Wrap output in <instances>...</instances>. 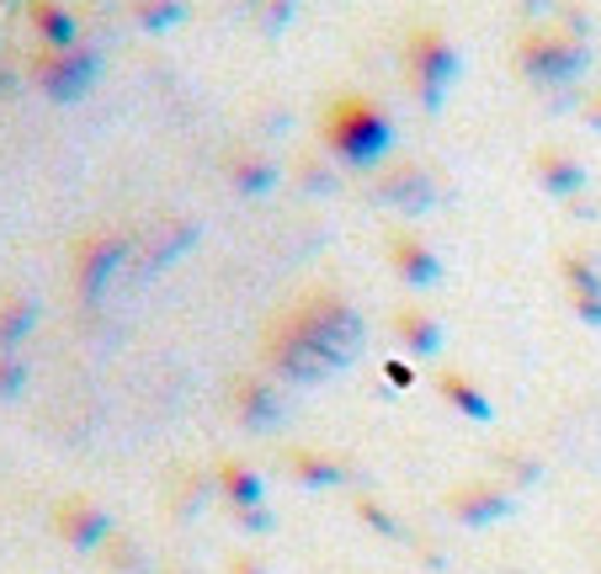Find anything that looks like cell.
Here are the masks:
<instances>
[{
	"mask_svg": "<svg viewBox=\"0 0 601 574\" xmlns=\"http://www.w3.org/2000/svg\"><path fill=\"white\" fill-rule=\"evenodd\" d=\"M320 144L335 165H352V171H373L384 154L394 150V118L389 107H378L373 96H335L325 107V122H320Z\"/></svg>",
	"mask_w": 601,
	"mask_h": 574,
	"instance_id": "cell-1",
	"label": "cell"
},
{
	"mask_svg": "<svg viewBox=\"0 0 601 574\" xmlns=\"http://www.w3.org/2000/svg\"><path fill=\"white\" fill-rule=\"evenodd\" d=\"M282 325L288 331H299L314 351H325L341 372L362 357V346H367V320H362V308L346 293H303L288 314H282Z\"/></svg>",
	"mask_w": 601,
	"mask_h": 574,
	"instance_id": "cell-2",
	"label": "cell"
},
{
	"mask_svg": "<svg viewBox=\"0 0 601 574\" xmlns=\"http://www.w3.org/2000/svg\"><path fill=\"white\" fill-rule=\"evenodd\" d=\"M516 64L538 91H565L575 80H586V69L597 64V48L559 28H538L516 43Z\"/></svg>",
	"mask_w": 601,
	"mask_h": 574,
	"instance_id": "cell-3",
	"label": "cell"
},
{
	"mask_svg": "<svg viewBox=\"0 0 601 574\" xmlns=\"http://www.w3.org/2000/svg\"><path fill=\"white\" fill-rule=\"evenodd\" d=\"M405 75H410V91L426 112H442L452 80L463 75V54L452 48V37L442 28H416L410 48H405Z\"/></svg>",
	"mask_w": 601,
	"mask_h": 574,
	"instance_id": "cell-4",
	"label": "cell"
},
{
	"mask_svg": "<svg viewBox=\"0 0 601 574\" xmlns=\"http://www.w3.org/2000/svg\"><path fill=\"white\" fill-rule=\"evenodd\" d=\"M261 357H267V372L282 389H320V383H331L335 372H341L325 351H314V346H309L299 331H288L282 320H271Z\"/></svg>",
	"mask_w": 601,
	"mask_h": 574,
	"instance_id": "cell-5",
	"label": "cell"
},
{
	"mask_svg": "<svg viewBox=\"0 0 601 574\" xmlns=\"http://www.w3.org/2000/svg\"><path fill=\"white\" fill-rule=\"evenodd\" d=\"M128 256H133V240L118 235V229H96V235H86L81 250H75V299L86 303V308H96V303L112 293V282L122 277Z\"/></svg>",
	"mask_w": 601,
	"mask_h": 574,
	"instance_id": "cell-6",
	"label": "cell"
},
{
	"mask_svg": "<svg viewBox=\"0 0 601 574\" xmlns=\"http://www.w3.org/2000/svg\"><path fill=\"white\" fill-rule=\"evenodd\" d=\"M96 75H101V48H86V43L64 48V54H49V48L32 54V80L54 101H81L96 86Z\"/></svg>",
	"mask_w": 601,
	"mask_h": 574,
	"instance_id": "cell-7",
	"label": "cell"
},
{
	"mask_svg": "<svg viewBox=\"0 0 601 574\" xmlns=\"http://www.w3.org/2000/svg\"><path fill=\"white\" fill-rule=\"evenodd\" d=\"M229 404H235L245 431H261V436H277L293 421V404H288V393H282L277 378H250V372L235 378L229 383Z\"/></svg>",
	"mask_w": 601,
	"mask_h": 574,
	"instance_id": "cell-8",
	"label": "cell"
},
{
	"mask_svg": "<svg viewBox=\"0 0 601 574\" xmlns=\"http://www.w3.org/2000/svg\"><path fill=\"white\" fill-rule=\"evenodd\" d=\"M373 197H378L384 208L405 213V218H421V213L437 203V182H431L426 165L399 160V165H384V171L373 176Z\"/></svg>",
	"mask_w": 601,
	"mask_h": 574,
	"instance_id": "cell-9",
	"label": "cell"
},
{
	"mask_svg": "<svg viewBox=\"0 0 601 574\" xmlns=\"http://www.w3.org/2000/svg\"><path fill=\"white\" fill-rule=\"evenodd\" d=\"M54 527H60V538L75 553H101V548L118 538V521L107 506H96V500H64L60 511H54Z\"/></svg>",
	"mask_w": 601,
	"mask_h": 574,
	"instance_id": "cell-10",
	"label": "cell"
},
{
	"mask_svg": "<svg viewBox=\"0 0 601 574\" xmlns=\"http://www.w3.org/2000/svg\"><path fill=\"white\" fill-rule=\"evenodd\" d=\"M448 511L463 527H495V521H506L516 511V495L501 479H474V484H463V489H452Z\"/></svg>",
	"mask_w": 601,
	"mask_h": 574,
	"instance_id": "cell-11",
	"label": "cell"
},
{
	"mask_svg": "<svg viewBox=\"0 0 601 574\" xmlns=\"http://www.w3.org/2000/svg\"><path fill=\"white\" fill-rule=\"evenodd\" d=\"M389 261H394V272H399V282H405V288H416V293L442 288V277H448L442 256H437L421 235H389Z\"/></svg>",
	"mask_w": 601,
	"mask_h": 574,
	"instance_id": "cell-12",
	"label": "cell"
},
{
	"mask_svg": "<svg viewBox=\"0 0 601 574\" xmlns=\"http://www.w3.org/2000/svg\"><path fill=\"white\" fill-rule=\"evenodd\" d=\"M559 277H565V288H570L575 314L601 331V267L586 250H565V256H559Z\"/></svg>",
	"mask_w": 601,
	"mask_h": 574,
	"instance_id": "cell-13",
	"label": "cell"
},
{
	"mask_svg": "<svg viewBox=\"0 0 601 574\" xmlns=\"http://www.w3.org/2000/svg\"><path fill=\"white\" fill-rule=\"evenodd\" d=\"M538 186L548 197H559V203H580V192L591 186V171H586V160L570 150H538Z\"/></svg>",
	"mask_w": 601,
	"mask_h": 574,
	"instance_id": "cell-14",
	"label": "cell"
},
{
	"mask_svg": "<svg viewBox=\"0 0 601 574\" xmlns=\"http://www.w3.org/2000/svg\"><path fill=\"white\" fill-rule=\"evenodd\" d=\"M213 489L224 495V506L240 516V511H261L267 506V484L261 474L240 463V457H224V463H213Z\"/></svg>",
	"mask_w": 601,
	"mask_h": 574,
	"instance_id": "cell-15",
	"label": "cell"
},
{
	"mask_svg": "<svg viewBox=\"0 0 601 574\" xmlns=\"http://www.w3.org/2000/svg\"><path fill=\"white\" fill-rule=\"evenodd\" d=\"M192 245H203V224H197V218H171V224H160V229H154V240H150V250H144V277L165 272V267L181 261Z\"/></svg>",
	"mask_w": 601,
	"mask_h": 574,
	"instance_id": "cell-16",
	"label": "cell"
},
{
	"mask_svg": "<svg viewBox=\"0 0 601 574\" xmlns=\"http://www.w3.org/2000/svg\"><path fill=\"white\" fill-rule=\"evenodd\" d=\"M437 393L448 399L458 415H469L474 425H495V399H490V393H484L480 383L469 378V372H458V367H442V372H437Z\"/></svg>",
	"mask_w": 601,
	"mask_h": 574,
	"instance_id": "cell-17",
	"label": "cell"
},
{
	"mask_svg": "<svg viewBox=\"0 0 601 574\" xmlns=\"http://www.w3.org/2000/svg\"><path fill=\"white\" fill-rule=\"evenodd\" d=\"M288 468H293L299 484H309V489H341V484L357 479V468H352L346 457L320 453V447H293V453H288Z\"/></svg>",
	"mask_w": 601,
	"mask_h": 574,
	"instance_id": "cell-18",
	"label": "cell"
},
{
	"mask_svg": "<svg viewBox=\"0 0 601 574\" xmlns=\"http://www.w3.org/2000/svg\"><path fill=\"white\" fill-rule=\"evenodd\" d=\"M28 22L37 32V43L49 54H64V48H81V17L69 6H28Z\"/></svg>",
	"mask_w": 601,
	"mask_h": 574,
	"instance_id": "cell-19",
	"label": "cell"
},
{
	"mask_svg": "<svg viewBox=\"0 0 601 574\" xmlns=\"http://www.w3.org/2000/svg\"><path fill=\"white\" fill-rule=\"evenodd\" d=\"M229 182H235L240 197H267L271 186L282 182V171H277V160H267V154L240 150L235 160H229Z\"/></svg>",
	"mask_w": 601,
	"mask_h": 574,
	"instance_id": "cell-20",
	"label": "cell"
},
{
	"mask_svg": "<svg viewBox=\"0 0 601 574\" xmlns=\"http://www.w3.org/2000/svg\"><path fill=\"white\" fill-rule=\"evenodd\" d=\"M394 335H399V346L416 351V357H437V351H442V325H437L426 308H405V314L394 320Z\"/></svg>",
	"mask_w": 601,
	"mask_h": 574,
	"instance_id": "cell-21",
	"label": "cell"
},
{
	"mask_svg": "<svg viewBox=\"0 0 601 574\" xmlns=\"http://www.w3.org/2000/svg\"><path fill=\"white\" fill-rule=\"evenodd\" d=\"M37 325V303L28 293H0V351H17Z\"/></svg>",
	"mask_w": 601,
	"mask_h": 574,
	"instance_id": "cell-22",
	"label": "cell"
},
{
	"mask_svg": "<svg viewBox=\"0 0 601 574\" xmlns=\"http://www.w3.org/2000/svg\"><path fill=\"white\" fill-rule=\"evenodd\" d=\"M213 495V479L208 474H176V489L165 495L171 500V511L181 516V521H192V516L203 511V500Z\"/></svg>",
	"mask_w": 601,
	"mask_h": 574,
	"instance_id": "cell-23",
	"label": "cell"
},
{
	"mask_svg": "<svg viewBox=\"0 0 601 574\" xmlns=\"http://www.w3.org/2000/svg\"><path fill=\"white\" fill-rule=\"evenodd\" d=\"M101 553H107L101 564H107V570H112V574H150V559H144V543H139V538H128V532H118V538H112V543L101 548Z\"/></svg>",
	"mask_w": 601,
	"mask_h": 574,
	"instance_id": "cell-24",
	"label": "cell"
},
{
	"mask_svg": "<svg viewBox=\"0 0 601 574\" xmlns=\"http://www.w3.org/2000/svg\"><path fill=\"white\" fill-rule=\"evenodd\" d=\"M352 511H357V521L367 527V532H378V538H389V543H399V538H405V521H399V516H394L384 500L357 495V506H352Z\"/></svg>",
	"mask_w": 601,
	"mask_h": 574,
	"instance_id": "cell-25",
	"label": "cell"
},
{
	"mask_svg": "<svg viewBox=\"0 0 601 574\" xmlns=\"http://www.w3.org/2000/svg\"><path fill=\"white\" fill-rule=\"evenodd\" d=\"M133 22L144 32H171L176 22H186V6H176V0H144V6H133Z\"/></svg>",
	"mask_w": 601,
	"mask_h": 574,
	"instance_id": "cell-26",
	"label": "cell"
},
{
	"mask_svg": "<svg viewBox=\"0 0 601 574\" xmlns=\"http://www.w3.org/2000/svg\"><path fill=\"white\" fill-rule=\"evenodd\" d=\"M28 362H22V351H0V399H17V393L28 389Z\"/></svg>",
	"mask_w": 601,
	"mask_h": 574,
	"instance_id": "cell-27",
	"label": "cell"
},
{
	"mask_svg": "<svg viewBox=\"0 0 601 574\" xmlns=\"http://www.w3.org/2000/svg\"><path fill=\"white\" fill-rule=\"evenodd\" d=\"M299 182L309 186V192H331V186H335V165L325 160V154H303V160H299Z\"/></svg>",
	"mask_w": 601,
	"mask_h": 574,
	"instance_id": "cell-28",
	"label": "cell"
},
{
	"mask_svg": "<svg viewBox=\"0 0 601 574\" xmlns=\"http://www.w3.org/2000/svg\"><path fill=\"white\" fill-rule=\"evenodd\" d=\"M501 468H512L516 484H538V479H543V457H538V453H522V447L501 453Z\"/></svg>",
	"mask_w": 601,
	"mask_h": 574,
	"instance_id": "cell-29",
	"label": "cell"
},
{
	"mask_svg": "<svg viewBox=\"0 0 601 574\" xmlns=\"http://www.w3.org/2000/svg\"><path fill=\"white\" fill-rule=\"evenodd\" d=\"M554 28L559 32H570V37H580V43H591V17H586V11H559V17H554Z\"/></svg>",
	"mask_w": 601,
	"mask_h": 574,
	"instance_id": "cell-30",
	"label": "cell"
},
{
	"mask_svg": "<svg viewBox=\"0 0 601 574\" xmlns=\"http://www.w3.org/2000/svg\"><path fill=\"white\" fill-rule=\"evenodd\" d=\"M235 521H240L245 532H261V538H267V532H277V516H271L267 506H261V511H240Z\"/></svg>",
	"mask_w": 601,
	"mask_h": 574,
	"instance_id": "cell-31",
	"label": "cell"
},
{
	"mask_svg": "<svg viewBox=\"0 0 601 574\" xmlns=\"http://www.w3.org/2000/svg\"><path fill=\"white\" fill-rule=\"evenodd\" d=\"M229 574H271V570L256 564V559H245V553H235V559H229Z\"/></svg>",
	"mask_w": 601,
	"mask_h": 574,
	"instance_id": "cell-32",
	"label": "cell"
},
{
	"mask_svg": "<svg viewBox=\"0 0 601 574\" xmlns=\"http://www.w3.org/2000/svg\"><path fill=\"white\" fill-rule=\"evenodd\" d=\"M288 22H293V6H288V0H277V6L267 11V28H288Z\"/></svg>",
	"mask_w": 601,
	"mask_h": 574,
	"instance_id": "cell-33",
	"label": "cell"
},
{
	"mask_svg": "<svg viewBox=\"0 0 601 574\" xmlns=\"http://www.w3.org/2000/svg\"><path fill=\"white\" fill-rule=\"evenodd\" d=\"M580 118H586V122H591V128H597V133H601V96H591V101L580 107Z\"/></svg>",
	"mask_w": 601,
	"mask_h": 574,
	"instance_id": "cell-34",
	"label": "cell"
},
{
	"mask_svg": "<svg viewBox=\"0 0 601 574\" xmlns=\"http://www.w3.org/2000/svg\"><path fill=\"white\" fill-rule=\"evenodd\" d=\"M17 91V64H0V96Z\"/></svg>",
	"mask_w": 601,
	"mask_h": 574,
	"instance_id": "cell-35",
	"label": "cell"
},
{
	"mask_svg": "<svg viewBox=\"0 0 601 574\" xmlns=\"http://www.w3.org/2000/svg\"><path fill=\"white\" fill-rule=\"evenodd\" d=\"M384 372H389V378H394V383H399V389H405V383L416 378V372H410V367H405V362H389V367H384Z\"/></svg>",
	"mask_w": 601,
	"mask_h": 574,
	"instance_id": "cell-36",
	"label": "cell"
}]
</instances>
